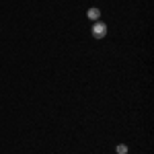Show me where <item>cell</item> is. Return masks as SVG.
Instances as JSON below:
<instances>
[{"label":"cell","mask_w":154,"mask_h":154,"mask_svg":"<svg viewBox=\"0 0 154 154\" xmlns=\"http://www.w3.org/2000/svg\"><path fill=\"white\" fill-rule=\"evenodd\" d=\"M115 150H117V154H128V146H125V144H117Z\"/></svg>","instance_id":"obj_3"},{"label":"cell","mask_w":154,"mask_h":154,"mask_svg":"<svg viewBox=\"0 0 154 154\" xmlns=\"http://www.w3.org/2000/svg\"><path fill=\"white\" fill-rule=\"evenodd\" d=\"M86 17H88L91 21H99V19H101V11H99L97 6H91V8L86 11Z\"/></svg>","instance_id":"obj_2"},{"label":"cell","mask_w":154,"mask_h":154,"mask_svg":"<svg viewBox=\"0 0 154 154\" xmlns=\"http://www.w3.org/2000/svg\"><path fill=\"white\" fill-rule=\"evenodd\" d=\"M91 33H93V39H105L107 33H109V27H107L103 21H95V23H93V29H91Z\"/></svg>","instance_id":"obj_1"}]
</instances>
